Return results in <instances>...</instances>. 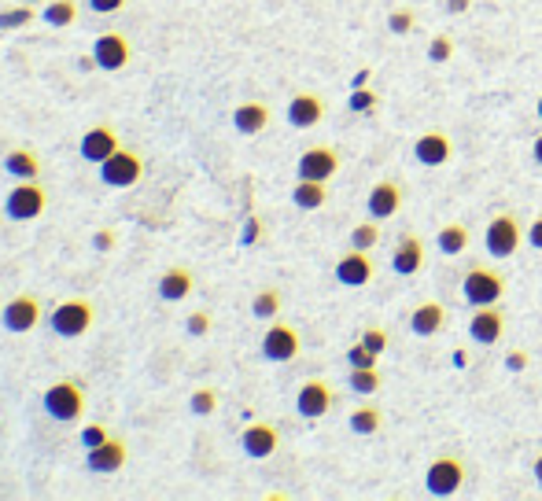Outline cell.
<instances>
[{"instance_id": "1", "label": "cell", "mask_w": 542, "mask_h": 501, "mask_svg": "<svg viewBox=\"0 0 542 501\" xmlns=\"http://www.w3.org/2000/svg\"><path fill=\"white\" fill-rule=\"evenodd\" d=\"M41 406H45V413L56 424H74V420H82V413H86V391L77 388V383H70V380H59V383H52V388L45 391Z\"/></svg>"}, {"instance_id": "2", "label": "cell", "mask_w": 542, "mask_h": 501, "mask_svg": "<svg viewBox=\"0 0 542 501\" xmlns=\"http://www.w3.org/2000/svg\"><path fill=\"white\" fill-rule=\"evenodd\" d=\"M45 207H49V192L41 181H15V188L5 200V214L12 221H33L45 214Z\"/></svg>"}, {"instance_id": "3", "label": "cell", "mask_w": 542, "mask_h": 501, "mask_svg": "<svg viewBox=\"0 0 542 501\" xmlns=\"http://www.w3.org/2000/svg\"><path fill=\"white\" fill-rule=\"evenodd\" d=\"M49 328L59 335V339H77L93 328V302L89 299H63L52 318H49Z\"/></svg>"}, {"instance_id": "4", "label": "cell", "mask_w": 542, "mask_h": 501, "mask_svg": "<svg viewBox=\"0 0 542 501\" xmlns=\"http://www.w3.org/2000/svg\"><path fill=\"white\" fill-rule=\"evenodd\" d=\"M461 295H465V302H473V306H498L501 295H506V277L494 273V269L473 265L469 273H465V281H461Z\"/></svg>"}, {"instance_id": "5", "label": "cell", "mask_w": 542, "mask_h": 501, "mask_svg": "<svg viewBox=\"0 0 542 501\" xmlns=\"http://www.w3.org/2000/svg\"><path fill=\"white\" fill-rule=\"evenodd\" d=\"M520 240H524V228H520L517 214H510V210L494 214L491 225H487V233H483V247H487L491 258H510V255H517Z\"/></svg>"}, {"instance_id": "6", "label": "cell", "mask_w": 542, "mask_h": 501, "mask_svg": "<svg viewBox=\"0 0 542 501\" xmlns=\"http://www.w3.org/2000/svg\"><path fill=\"white\" fill-rule=\"evenodd\" d=\"M140 177H144V163H140L137 151L119 148L111 159L100 163V181H104L107 188H133Z\"/></svg>"}, {"instance_id": "7", "label": "cell", "mask_w": 542, "mask_h": 501, "mask_svg": "<svg viewBox=\"0 0 542 501\" xmlns=\"http://www.w3.org/2000/svg\"><path fill=\"white\" fill-rule=\"evenodd\" d=\"M0 325H5L12 335H26L41 325V302L33 295H15L0 306Z\"/></svg>"}, {"instance_id": "8", "label": "cell", "mask_w": 542, "mask_h": 501, "mask_svg": "<svg viewBox=\"0 0 542 501\" xmlns=\"http://www.w3.org/2000/svg\"><path fill=\"white\" fill-rule=\"evenodd\" d=\"M465 483V465L457 457H436L429 472H424V487H429L432 497H454Z\"/></svg>"}, {"instance_id": "9", "label": "cell", "mask_w": 542, "mask_h": 501, "mask_svg": "<svg viewBox=\"0 0 542 501\" xmlns=\"http://www.w3.org/2000/svg\"><path fill=\"white\" fill-rule=\"evenodd\" d=\"M262 358L266 362H292V358H299V332L292 325L274 321L269 332L262 335Z\"/></svg>"}, {"instance_id": "10", "label": "cell", "mask_w": 542, "mask_h": 501, "mask_svg": "<svg viewBox=\"0 0 542 501\" xmlns=\"http://www.w3.org/2000/svg\"><path fill=\"white\" fill-rule=\"evenodd\" d=\"M339 174V151L332 148H306L299 156V177L306 181H332Z\"/></svg>"}, {"instance_id": "11", "label": "cell", "mask_w": 542, "mask_h": 501, "mask_svg": "<svg viewBox=\"0 0 542 501\" xmlns=\"http://www.w3.org/2000/svg\"><path fill=\"white\" fill-rule=\"evenodd\" d=\"M332 402H336L332 388H329V383H321V380H306L303 388H299V395H295V409L306 420H321L332 409Z\"/></svg>"}, {"instance_id": "12", "label": "cell", "mask_w": 542, "mask_h": 501, "mask_svg": "<svg viewBox=\"0 0 542 501\" xmlns=\"http://www.w3.org/2000/svg\"><path fill=\"white\" fill-rule=\"evenodd\" d=\"M413 156L420 166H447L454 159V144L443 130H429V133H420L417 144H413Z\"/></svg>"}, {"instance_id": "13", "label": "cell", "mask_w": 542, "mask_h": 501, "mask_svg": "<svg viewBox=\"0 0 542 501\" xmlns=\"http://www.w3.org/2000/svg\"><path fill=\"white\" fill-rule=\"evenodd\" d=\"M96 70H122L130 63V41L122 33H100L93 41Z\"/></svg>"}, {"instance_id": "14", "label": "cell", "mask_w": 542, "mask_h": 501, "mask_svg": "<svg viewBox=\"0 0 542 501\" xmlns=\"http://www.w3.org/2000/svg\"><path fill=\"white\" fill-rule=\"evenodd\" d=\"M119 148H122V144H119V133H114V126L100 122V126L86 130V137H82V159L100 166V163H104V159H111Z\"/></svg>"}, {"instance_id": "15", "label": "cell", "mask_w": 542, "mask_h": 501, "mask_svg": "<svg viewBox=\"0 0 542 501\" xmlns=\"http://www.w3.org/2000/svg\"><path fill=\"white\" fill-rule=\"evenodd\" d=\"M402 207V188L395 181H376L366 196V210L373 221H384V218H395Z\"/></svg>"}, {"instance_id": "16", "label": "cell", "mask_w": 542, "mask_h": 501, "mask_svg": "<svg viewBox=\"0 0 542 501\" xmlns=\"http://www.w3.org/2000/svg\"><path fill=\"white\" fill-rule=\"evenodd\" d=\"M336 281L347 284V288H366L373 281V262H369V251H358L351 247L339 262H336Z\"/></svg>"}, {"instance_id": "17", "label": "cell", "mask_w": 542, "mask_h": 501, "mask_svg": "<svg viewBox=\"0 0 542 501\" xmlns=\"http://www.w3.org/2000/svg\"><path fill=\"white\" fill-rule=\"evenodd\" d=\"M126 465V443L122 439H107L93 450H86V469L96 472V476H111Z\"/></svg>"}, {"instance_id": "18", "label": "cell", "mask_w": 542, "mask_h": 501, "mask_svg": "<svg viewBox=\"0 0 542 501\" xmlns=\"http://www.w3.org/2000/svg\"><path fill=\"white\" fill-rule=\"evenodd\" d=\"M325 119V100L318 93H295L288 100V122L295 130H310V126H318Z\"/></svg>"}, {"instance_id": "19", "label": "cell", "mask_w": 542, "mask_h": 501, "mask_svg": "<svg viewBox=\"0 0 542 501\" xmlns=\"http://www.w3.org/2000/svg\"><path fill=\"white\" fill-rule=\"evenodd\" d=\"M501 332H506V314H501L498 306H480L469 321V335L483 346H494L501 339Z\"/></svg>"}, {"instance_id": "20", "label": "cell", "mask_w": 542, "mask_h": 501, "mask_svg": "<svg viewBox=\"0 0 542 501\" xmlns=\"http://www.w3.org/2000/svg\"><path fill=\"white\" fill-rule=\"evenodd\" d=\"M240 446H244V453H248V457L266 461V457H274V453H277L281 435H277L274 424H251V428L240 435Z\"/></svg>"}, {"instance_id": "21", "label": "cell", "mask_w": 542, "mask_h": 501, "mask_svg": "<svg viewBox=\"0 0 542 501\" xmlns=\"http://www.w3.org/2000/svg\"><path fill=\"white\" fill-rule=\"evenodd\" d=\"M392 269H395L399 277H413V273H420V269H424V244H420V237L406 233V237L395 244Z\"/></svg>"}, {"instance_id": "22", "label": "cell", "mask_w": 542, "mask_h": 501, "mask_svg": "<svg viewBox=\"0 0 542 501\" xmlns=\"http://www.w3.org/2000/svg\"><path fill=\"white\" fill-rule=\"evenodd\" d=\"M443 325H447V306L443 302H436V299H429V302H420L417 310L410 314V328H413V335H439L443 332Z\"/></svg>"}, {"instance_id": "23", "label": "cell", "mask_w": 542, "mask_h": 501, "mask_svg": "<svg viewBox=\"0 0 542 501\" xmlns=\"http://www.w3.org/2000/svg\"><path fill=\"white\" fill-rule=\"evenodd\" d=\"M232 126H237V133H244V137H258L269 126V107L258 103V100L240 103L237 111H232Z\"/></svg>"}, {"instance_id": "24", "label": "cell", "mask_w": 542, "mask_h": 501, "mask_svg": "<svg viewBox=\"0 0 542 501\" xmlns=\"http://www.w3.org/2000/svg\"><path fill=\"white\" fill-rule=\"evenodd\" d=\"M192 273L185 265H170L167 273L159 277V299H167V302H181V299H188L192 295Z\"/></svg>"}, {"instance_id": "25", "label": "cell", "mask_w": 542, "mask_h": 501, "mask_svg": "<svg viewBox=\"0 0 542 501\" xmlns=\"http://www.w3.org/2000/svg\"><path fill=\"white\" fill-rule=\"evenodd\" d=\"M292 203H295L299 210H321V207L329 203L325 181H306V177H299L295 188H292Z\"/></svg>"}, {"instance_id": "26", "label": "cell", "mask_w": 542, "mask_h": 501, "mask_svg": "<svg viewBox=\"0 0 542 501\" xmlns=\"http://www.w3.org/2000/svg\"><path fill=\"white\" fill-rule=\"evenodd\" d=\"M5 170L15 181H37V177H41V163H37V156L30 148H12L5 156Z\"/></svg>"}, {"instance_id": "27", "label": "cell", "mask_w": 542, "mask_h": 501, "mask_svg": "<svg viewBox=\"0 0 542 501\" xmlns=\"http://www.w3.org/2000/svg\"><path fill=\"white\" fill-rule=\"evenodd\" d=\"M436 247L443 255H461L465 247H469V228L465 225H443L439 237H436Z\"/></svg>"}, {"instance_id": "28", "label": "cell", "mask_w": 542, "mask_h": 501, "mask_svg": "<svg viewBox=\"0 0 542 501\" xmlns=\"http://www.w3.org/2000/svg\"><path fill=\"white\" fill-rule=\"evenodd\" d=\"M251 314L258 321H274L281 314V291L277 288H262L255 299H251Z\"/></svg>"}, {"instance_id": "29", "label": "cell", "mask_w": 542, "mask_h": 501, "mask_svg": "<svg viewBox=\"0 0 542 501\" xmlns=\"http://www.w3.org/2000/svg\"><path fill=\"white\" fill-rule=\"evenodd\" d=\"M347 424H351L355 435H376L380 424H384V413H380L376 406H362V409L351 413V420H347Z\"/></svg>"}, {"instance_id": "30", "label": "cell", "mask_w": 542, "mask_h": 501, "mask_svg": "<svg viewBox=\"0 0 542 501\" xmlns=\"http://www.w3.org/2000/svg\"><path fill=\"white\" fill-rule=\"evenodd\" d=\"M41 19H45L49 26H70V22L77 19V4H74V0H49L45 12H41Z\"/></svg>"}, {"instance_id": "31", "label": "cell", "mask_w": 542, "mask_h": 501, "mask_svg": "<svg viewBox=\"0 0 542 501\" xmlns=\"http://www.w3.org/2000/svg\"><path fill=\"white\" fill-rule=\"evenodd\" d=\"M347 383H351V391H358V395H376L380 391V372H376V365L373 369H351Z\"/></svg>"}, {"instance_id": "32", "label": "cell", "mask_w": 542, "mask_h": 501, "mask_svg": "<svg viewBox=\"0 0 542 501\" xmlns=\"http://www.w3.org/2000/svg\"><path fill=\"white\" fill-rule=\"evenodd\" d=\"M37 19V12H33V4H23L19 8H8V12H0V30H23V26H30Z\"/></svg>"}, {"instance_id": "33", "label": "cell", "mask_w": 542, "mask_h": 501, "mask_svg": "<svg viewBox=\"0 0 542 501\" xmlns=\"http://www.w3.org/2000/svg\"><path fill=\"white\" fill-rule=\"evenodd\" d=\"M376 240H380V221H362L351 228V247H358V251L376 247Z\"/></svg>"}, {"instance_id": "34", "label": "cell", "mask_w": 542, "mask_h": 501, "mask_svg": "<svg viewBox=\"0 0 542 501\" xmlns=\"http://www.w3.org/2000/svg\"><path fill=\"white\" fill-rule=\"evenodd\" d=\"M188 409L196 413V416H211V413L218 409V391H211V388L192 391V398H188Z\"/></svg>"}, {"instance_id": "35", "label": "cell", "mask_w": 542, "mask_h": 501, "mask_svg": "<svg viewBox=\"0 0 542 501\" xmlns=\"http://www.w3.org/2000/svg\"><path fill=\"white\" fill-rule=\"evenodd\" d=\"M376 358H380V354H373L362 339L351 346V351H347V362H351V369H373V365H376Z\"/></svg>"}, {"instance_id": "36", "label": "cell", "mask_w": 542, "mask_h": 501, "mask_svg": "<svg viewBox=\"0 0 542 501\" xmlns=\"http://www.w3.org/2000/svg\"><path fill=\"white\" fill-rule=\"evenodd\" d=\"M376 93L373 89H351V100H347V107L351 111H358V114H366V111H376Z\"/></svg>"}, {"instance_id": "37", "label": "cell", "mask_w": 542, "mask_h": 501, "mask_svg": "<svg viewBox=\"0 0 542 501\" xmlns=\"http://www.w3.org/2000/svg\"><path fill=\"white\" fill-rule=\"evenodd\" d=\"M450 56H454V41H450L447 33H436L432 45H429V59H432V63H447Z\"/></svg>"}, {"instance_id": "38", "label": "cell", "mask_w": 542, "mask_h": 501, "mask_svg": "<svg viewBox=\"0 0 542 501\" xmlns=\"http://www.w3.org/2000/svg\"><path fill=\"white\" fill-rule=\"evenodd\" d=\"M387 26H392V33H410L413 30V12L410 8H395L392 15H387Z\"/></svg>"}, {"instance_id": "39", "label": "cell", "mask_w": 542, "mask_h": 501, "mask_svg": "<svg viewBox=\"0 0 542 501\" xmlns=\"http://www.w3.org/2000/svg\"><path fill=\"white\" fill-rule=\"evenodd\" d=\"M111 435H107V428H104V424H86V428H82V446L86 450H93V446H100V443H107Z\"/></svg>"}, {"instance_id": "40", "label": "cell", "mask_w": 542, "mask_h": 501, "mask_svg": "<svg viewBox=\"0 0 542 501\" xmlns=\"http://www.w3.org/2000/svg\"><path fill=\"white\" fill-rule=\"evenodd\" d=\"M362 343L369 346L373 354H384V351H387V332H384V328H366V332H362Z\"/></svg>"}, {"instance_id": "41", "label": "cell", "mask_w": 542, "mask_h": 501, "mask_svg": "<svg viewBox=\"0 0 542 501\" xmlns=\"http://www.w3.org/2000/svg\"><path fill=\"white\" fill-rule=\"evenodd\" d=\"M185 328H188V335H207L211 332V318L207 314H188V321H185Z\"/></svg>"}, {"instance_id": "42", "label": "cell", "mask_w": 542, "mask_h": 501, "mask_svg": "<svg viewBox=\"0 0 542 501\" xmlns=\"http://www.w3.org/2000/svg\"><path fill=\"white\" fill-rule=\"evenodd\" d=\"M89 8H93L96 15H114V12L126 8V0H89Z\"/></svg>"}, {"instance_id": "43", "label": "cell", "mask_w": 542, "mask_h": 501, "mask_svg": "<svg viewBox=\"0 0 542 501\" xmlns=\"http://www.w3.org/2000/svg\"><path fill=\"white\" fill-rule=\"evenodd\" d=\"M506 369L510 372H524L528 369V351H510L506 354Z\"/></svg>"}, {"instance_id": "44", "label": "cell", "mask_w": 542, "mask_h": 501, "mask_svg": "<svg viewBox=\"0 0 542 501\" xmlns=\"http://www.w3.org/2000/svg\"><path fill=\"white\" fill-rule=\"evenodd\" d=\"M258 237H262V225H258V218H248V225H244V237H240V240H244V247H251Z\"/></svg>"}, {"instance_id": "45", "label": "cell", "mask_w": 542, "mask_h": 501, "mask_svg": "<svg viewBox=\"0 0 542 501\" xmlns=\"http://www.w3.org/2000/svg\"><path fill=\"white\" fill-rule=\"evenodd\" d=\"M528 244L542 251V214H538V218H535V221L528 225Z\"/></svg>"}, {"instance_id": "46", "label": "cell", "mask_w": 542, "mask_h": 501, "mask_svg": "<svg viewBox=\"0 0 542 501\" xmlns=\"http://www.w3.org/2000/svg\"><path fill=\"white\" fill-rule=\"evenodd\" d=\"M93 247L96 251H111L114 247V233H111V228H100V233L93 237Z\"/></svg>"}, {"instance_id": "47", "label": "cell", "mask_w": 542, "mask_h": 501, "mask_svg": "<svg viewBox=\"0 0 542 501\" xmlns=\"http://www.w3.org/2000/svg\"><path fill=\"white\" fill-rule=\"evenodd\" d=\"M469 8H473V0H447V12L450 15H465Z\"/></svg>"}, {"instance_id": "48", "label": "cell", "mask_w": 542, "mask_h": 501, "mask_svg": "<svg viewBox=\"0 0 542 501\" xmlns=\"http://www.w3.org/2000/svg\"><path fill=\"white\" fill-rule=\"evenodd\" d=\"M369 78H373V70H369V67H362V70L355 74V82H351V89H366V82H369Z\"/></svg>"}, {"instance_id": "49", "label": "cell", "mask_w": 542, "mask_h": 501, "mask_svg": "<svg viewBox=\"0 0 542 501\" xmlns=\"http://www.w3.org/2000/svg\"><path fill=\"white\" fill-rule=\"evenodd\" d=\"M531 156H535V163L542 166V133H538V140H535V148H531Z\"/></svg>"}, {"instance_id": "50", "label": "cell", "mask_w": 542, "mask_h": 501, "mask_svg": "<svg viewBox=\"0 0 542 501\" xmlns=\"http://www.w3.org/2000/svg\"><path fill=\"white\" fill-rule=\"evenodd\" d=\"M535 479H538V487H542V453L535 457Z\"/></svg>"}, {"instance_id": "51", "label": "cell", "mask_w": 542, "mask_h": 501, "mask_svg": "<svg viewBox=\"0 0 542 501\" xmlns=\"http://www.w3.org/2000/svg\"><path fill=\"white\" fill-rule=\"evenodd\" d=\"M26 4H49V0H26Z\"/></svg>"}, {"instance_id": "52", "label": "cell", "mask_w": 542, "mask_h": 501, "mask_svg": "<svg viewBox=\"0 0 542 501\" xmlns=\"http://www.w3.org/2000/svg\"><path fill=\"white\" fill-rule=\"evenodd\" d=\"M538 119H542V96H538Z\"/></svg>"}, {"instance_id": "53", "label": "cell", "mask_w": 542, "mask_h": 501, "mask_svg": "<svg viewBox=\"0 0 542 501\" xmlns=\"http://www.w3.org/2000/svg\"><path fill=\"white\" fill-rule=\"evenodd\" d=\"M0 306H5V302H0Z\"/></svg>"}]
</instances>
